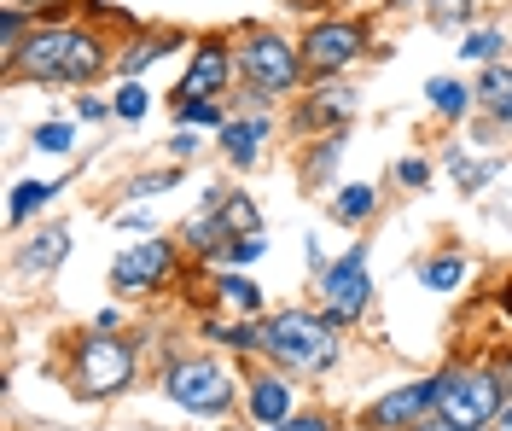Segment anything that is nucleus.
I'll use <instances>...</instances> for the list:
<instances>
[{"label": "nucleus", "instance_id": "1", "mask_svg": "<svg viewBox=\"0 0 512 431\" xmlns=\"http://www.w3.org/2000/svg\"><path fill=\"white\" fill-rule=\"evenodd\" d=\"M99 65H105V53H99L94 35L70 30V24H53V30H35L6 70L30 76V82H88Z\"/></svg>", "mask_w": 512, "mask_h": 431}, {"label": "nucleus", "instance_id": "2", "mask_svg": "<svg viewBox=\"0 0 512 431\" xmlns=\"http://www.w3.org/2000/svg\"><path fill=\"white\" fill-rule=\"evenodd\" d=\"M262 350L280 367L326 373L338 362V321L332 315H309V309H280L274 321H262Z\"/></svg>", "mask_w": 512, "mask_h": 431}, {"label": "nucleus", "instance_id": "3", "mask_svg": "<svg viewBox=\"0 0 512 431\" xmlns=\"http://www.w3.org/2000/svg\"><path fill=\"white\" fill-rule=\"evenodd\" d=\"M501 373H483V367H454L443 373V391H437V420L466 431H489L501 420Z\"/></svg>", "mask_w": 512, "mask_h": 431}, {"label": "nucleus", "instance_id": "4", "mask_svg": "<svg viewBox=\"0 0 512 431\" xmlns=\"http://www.w3.org/2000/svg\"><path fill=\"white\" fill-rule=\"evenodd\" d=\"M239 76L251 82V100H274V94H291L297 76H303V53L280 41V35H251L239 47Z\"/></svg>", "mask_w": 512, "mask_h": 431}, {"label": "nucleus", "instance_id": "5", "mask_svg": "<svg viewBox=\"0 0 512 431\" xmlns=\"http://www.w3.org/2000/svg\"><path fill=\"white\" fill-rule=\"evenodd\" d=\"M128 379H134V350L111 332H94L82 350H76V391L82 397H117Z\"/></svg>", "mask_w": 512, "mask_h": 431}, {"label": "nucleus", "instance_id": "6", "mask_svg": "<svg viewBox=\"0 0 512 431\" xmlns=\"http://www.w3.org/2000/svg\"><path fill=\"white\" fill-rule=\"evenodd\" d=\"M320 298H326V315L344 327L355 315H367V298H373V280H367V245H350L338 263L320 268Z\"/></svg>", "mask_w": 512, "mask_h": 431}, {"label": "nucleus", "instance_id": "7", "mask_svg": "<svg viewBox=\"0 0 512 431\" xmlns=\"http://www.w3.org/2000/svg\"><path fill=\"white\" fill-rule=\"evenodd\" d=\"M163 391L192 414H222V408H233V373L216 362H175L163 373Z\"/></svg>", "mask_w": 512, "mask_h": 431}, {"label": "nucleus", "instance_id": "8", "mask_svg": "<svg viewBox=\"0 0 512 431\" xmlns=\"http://www.w3.org/2000/svg\"><path fill=\"white\" fill-rule=\"evenodd\" d=\"M361 47H367V30L355 24V18H332V24H315L309 41H303V70H315V76H332V70H344L361 59Z\"/></svg>", "mask_w": 512, "mask_h": 431}, {"label": "nucleus", "instance_id": "9", "mask_svg": "<svg viewBox=\"0 0 512 431\" xmlns=\"http://www.w3.org/2000/svg\"><path fill=\"white\" fill-rule=\"evenodd\" d=\"M437 391H443V373H437V379H419V385H402V391H390V397H379L361 420H367V431H414V420H431Z\"/></svg>", "mask_w": 512, "mask_h": 431}, {"label": "nucleus", "instance_id": "10", "mask_svg": "<svg viewBox=\"0 0 512 431\" xmlns=\"http://www.w3.org/2000/svg\"><path fill=\"white\" fill-rule=\"evenodd\" d=\"M169 268H175V245L169 239H140L134 251H123L111 263V286L117 292H152V286L169 280Z\"/></svg>", "mask_w": 512, "mask_h": 431}, {"label": "nucleus", "instance_id": "11", "mask_svg": "<svg viewBox=\"0 0 512 431\" xmlns=\"http://www.w3.org/2000/svg\"><path fill=\"white\" fill-rule=\"evenodd\" d=\"M239 70V59H227V47H216V41H204L198 53H192L187 76H181V88H175V100H216V94H227V76Z\"/></svg>", "mask_w": 512, "mask_h": 431}, {"label": "nucleus", "instance_id": "12", "mask_svg": "<svg viewBox=\"0 0 512 431\" xmlns=\"http://www.w3.org/2000/svg\"><path fill=\"white\" fill-rule=\"evenodd\" d=\"M262 140H268V117H245V123H222V152L233 169H251L256 152H262Z\"/></svg>", "mask_w": 512, "mask_h": 431}, {"label": "nucleus", "instance_id": "13", "mask_svg": "<svg viewBox=\"0 0 512 431\" xmlns=\"http://www.w3.org/2000/svg\"><path fill=\"white\" fill-rule=\"evenodd\" d=\"M64 257H70V228H41L30 245H24V257H18V263L30 268V274H53Z\"/></svg>", "mask_w": 512, "mask_h": 431}, {"label": "nucleus", "instance_id": "14", "mask_svg": "<svg viewBox=\"0 0 512 431\" xmlns=\"http://www.w3.org/2000/svg\"><path fill=\"white\" fill-rule=\"evenodd\" d=\"M291 414V385L286 379H274V373H262L251 385V420H262V426H280Z\"/></svg>", "mask_w": 512, "mask_h": 431}, {"label": "nucleus", "instance_id": "15", "mask_svg": "<svg viewBox=\"0 0 512 431\" xmlns=\"http://www.w3.org/2000/svg\"><path fill=\"white\" fill-rule=\"evenodd\" d=\"M478 100L495 123H512V65H489L478 82Z\"/></svg>", "mask_w": 512, "mask_h": 431}, {"label": "nucleus", "instance_id": "16", "mask_svg": "<svg viewBox=\"0 0 512 431\" xmlns=\"http://www.w3.org/2000/svg\"><path fill=\"white\" fill-rule=\"evenodd\" d=\"M216 216H222V228H227V245H233V239H251V233H262V216H256L251 193H227V199L216 204Z\"/></svg>", "mask_w": 512, "mask_h": 431}, {"label": "nucleus", "instance_id": "17", "mask_svg": "<svg viewBox=\"0 0 512 431\" xmlns=\"http://www.w3.org/2000/svg\"><path fill=\"white\" fill-rule=\"evenodd\" d=\"M425 100H431L437 117H466L472 100H478V88H466V82H454V76H437V82L425 88Z\"/></svg>", "mask_w": 512, "mask_h": 431}, {"label": "nucleus", "instance_id": "18", "mask_svg": "<svg viewBox=\"0 0 512 431\" xmlns=\"http://www.w3.org/2000/svg\"><path fill=\"white\" fill-rule=\"evenodd\" d=\"M59 187L64 181H18V187H12V204H6V216H12V222H30L35 210H47V204L59 199Z\"/></svg>", "mask_w": 512, "mask_h": 431}, {"label": "nucleus", "instance_id": "19", "mask_svg": "<svg viewBox=\"0 0 512 431\" xmlns=\"http://www.w3.org/2000/svg\"><path fill=\"white\" fill-rule=\"evenodd\" d=\"M355 117V94L350 88H320L309 111H303V123H350Z\"/></svg>", "mask_w": 512, "mask_h": 431}, {"label": "nucleus", "instance_id": "20", "mask_svg": "<svg viewBox=\"0 0 512 431\" xmlns=\"http://www.w3.org/2000/svg\"><path fill=\"white\" fill-rule=\"evenodd\" d=\"M373 210H379V193H373L367 181H355V187H344V193L332 199V216H338V222H367Z\"/></svg>", "mask_w": 512, "mask_h": 431}, {"label": "nucleus", "instance_id": "21", "mask_svg": "<svg viewBox=\"0 0 512 431\" xmlns=\"http://www.w3.org/2000/svg\"><path fill=\"white\" fill-rule=\"evenodd\" d=\"M419 280H425L431 292H454V286L466 280V257H460V251H443V257H431V263L419 268Z\"/></svg>", "mask_w": 512, "mask_h": 431}, {"label": "nucleus", "instance_id": "22", "mask_svg": "<svg viewBox=\"0 0 512 431\" xmlns=\"http://www.w3.org/2000/svg\"><path fill=\"white\" fill-rule=\"evenodd\" d=\"M169 47H181V41H175V35H140V41L123 53V76H140V70L152 65V59H163Z\"/></svg>", "mask_w": 512, "mask_h": 431}, {"label": "nucleus", "instance_id": "23", "mask_svg": "<svg viewBox=\"0 0 512 431\" xmlns=\"http://www.w3.org/2000/svg\"><path fill=\"white\" fill-rule=\"evenodd\" d=\"M175 123L181 129H222V105L216 100H175Z\"/></svg>", "mask_w": 512, "mask_h": 431}, {"label": "nucleus", "instance_id": "24", "mask_svg": "<svg viewBox=\"0 0 512 431\" xmlns=\"http://www.w3.org/2000/svg\"><path fill=\"white\" fill-rule=\"evenodd\" d=\"M501 47H507V35H501V30H472L466 41H460V53H466V59H478V65H495V59H501Z\"/></svg>", "mask_w": 512, "mask_h": 431}, {"label": "nucleus", "instance_id": "25", "mask_svg": "<svg viewBox=\"0 0 512 431\" xmlns=\"http://www.w3.org/2000/svg\"><path fill=\"white\" fill-rule=\"evenodd\" d=\"M146 88H140V76H128L123 88H117V100H111V111H117V117H123V123H140V117H146Z\"/></svg>", "mask_w": 512, "mask_h": 431}, {"label": "nucleus", "instance_id": "26", "mask_svg": "<svg viewBox=\"0 0 512 431\" xmlns=\"http://www.w3.org/2000/svg\"><path fill=\"white\" fill-rule=\"evenodd\" d=\"M18 47H24V6H6L0 12V53H6V65L18 59Z\"/></svg>", "mask_w": 512, "mask_h": 431}, {"label": "nucleus", "instance_id": "27", "mask_svg": "<svg viewBox=\"0 0 512 431\" xmlns=\"http://www.w3.org/2000/svg\"><path fill=\"white\" fill-rule=\"evenodd\" d=\"M431 24L437 30H466L472 24V0H431Z\"/></svg>", "mask_w": 512, "mask_h": 431}, {"label": "nucleus", "instance_id": "28", "mask_svg": "<svg viewBox=\"0 0 512 431\" xmlns=\"http://www.w3.org/2000/svg\"><path fill=\"white\" fill-rule=\"evenodd\" d=\"M169 187H181V175H175V169H163V175H134L123 193H128V199H158V193H169Z\"/></svg>", "mask_w": 512, "mask_h": 431}, {"label": "nucleus", "instance_id": "29", "mask_svg": "<svg viewBox=\"0 0 512 431\" xmlns=\"http://www.w3.org/2000/svg\"><path fill=\"white\" fill-rule=\"evenodd\" d=\"M448 169H454V181H460L466 193H478V187H489V181H495V164H466L460 152L448 158Z\"/></svg>", "mask_w": 512, "mask_h": 431}, {"label": "nucleus", "instance_id": "30", "mask_svg": "<svg viewBox=\"0 0 512 431\" xmlns=\"http://www.w3.org/2000/svg\"><path fill=\"white\" fill-rule=\"evenodd\" d=\"M222 298L239 303V309H262V292H256L245 274H222Z\"/></svg>", "mask_w": 512, "mask_h": 431}, {"label": "nucleus", "instance_id": "31", "mask_svg": "<svg viewBox=\"0 0 512 431\" xmlns=\"http://www.w3.org/2000/svg\"><path fill=\"white\" fill-rule=\"evenodd\" d=\"M338 158H344V134H326V146H320L315 158H309V181H326Z\"/></svg>", "mask_w": 512, "mask_h": 431}, {"label": "nucleus", "instance_id": "32", "mask_svg": "<svg viewBox=\"0 0 512 431\" xmlns=\"http://www.w3.org/2000/svg\"><path fill=\"white\" fill-rule=\"evenodd\" d=\"M35 146H41V152H70V129H64V123H41V129H35Z\"/></svg>", "mask_w": 512, "mask_h": 431}, {"label": "nucleus", "instance_id": "33", "mask_svg": "<svg viewBox=\"0 0 512 431\" xmlns=\"http://www.w3.org/2000/svg\"><path fill=\"white\" fill-rule=\"evenodd\" d=\"M262 251H268V239H262V233H251V239H233V245H227V263H256Z\"/></svg>", "mask_w": 512, "mask_h": 431}, {"label": "nucleus", "instance_id": "34", "mask_svg": "<svg viewBox=\"0 0 512 431\" xmlns=\"http://www.w3.org/2000/svg\"><path fill=\"white\" fill-rule=\"evenodd\" d=\"M396 181H402V187H425V181H431V164H425V158H402V164H396Z\"/></svg>", "mask_w": 512, "mask_h": 431}, {"label": "nucleus", "instance_id": "35", "mask_svg": "<svg viewBox=\"0 0 512 431\" xmlns=\"http://www.w3.org/2000/svg\"><path fill=\"white\" fill-rule=\"evenodd\" d=\"M192 152H198V134H192V129H175V140H169V158H175V164H187Z\"/></svg>", "mask_w": 512, "mask_h": 431}, {"label": "nucleus", "instance_id": "36", "mask_svg": "<svg viewBox=\"0 0 512 431\" xmlns=\"http://www.w3.org/2000/svg\"><path fill=\"white\" fill-rule=\"evenodd\" d=\"M268 431H332V426H326L320 414H297V420H291V414H286L280 426H268Z\"/></svg>", "mask_w": 512, "mask_h": 431}, {"label": "nucleus", "instance_id": "37", "mask_svg": "<svg viewBox=\"0 0 512 431\" xmlns=\"http://www.w3.org/2000/svg\"><path fill=\"white\" fill-rule=\"evenodd\" d=\"M76 117H88V123H99V117H105V105H99V100H88V94H82V100H76Z\"/></svg>", "mask_w": 512, "mask_h": 431}, {"label": "nucleus", "instance_id": "38", "mask_svg": "<svg viewBox=\"0 0 512 431\" xmlns=\"http://www.w3.org/2000/svg\"><path fill=\"white\" fill-rule=\"evenodd\" d=\"M414 431H466V426H448V420H419Z\"/></svg>", "mask_w": 512, "mask_h": 431}, {"label": "nucleus", "instance_id": "39", "mask_svg": "<svg viewBox=\"0 0 512 431\" xmlns=\"http://www.w3.org/2000/svg\"><path fill=\"white\" fill-rule=\"evenodd\" d=\"M6 6H24V12H41V6H59V0H6Z\"/></svg>", "mask_w": 512, "mask_h": 431}, {"label": "nucleus", "instance_id": "40", "mask_svg": "<svg viewBox=\"0 0 512 431\" xmlns=\"http://www.w3.org/2000/svg\"><path fill=\"white\" fill-rule=\"evenodd\" d=\"M501 309H507V321H512V286H507V292H501Z\"/></svg>", "mask_w": 512, "mask_h": 431}, {"label": "nucleus", "instance_id": "41", "mask_svg": "<svg viewBox=\"0 0 512 431\" xmlns=\"http://www.w3.org/2000/svg\"><path fill=\"white\" fill-rule=\"evenodd\" d=\"M501 385H512V356H507V367H501Z\"/></svg>", "mask_w": 512, "mask_h": 431}]
</instances>
